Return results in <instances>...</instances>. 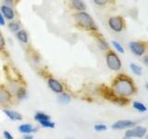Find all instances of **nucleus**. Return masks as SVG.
I'll use <instances>...</instances> for the list:
<instances>
[{"mask_svg": "<svg viewBox=\"0 0 148 139\" xmlns=\"http://www.w3.org/2000/svg\"><path fill=\"white\" fill-rule=\"evenodd\" d=\"M113 90L115 94H117L119 96H129L133 94L135 88H134V85L130 78L119 76L114 82Z\"/></svg>", "mask_w": 148, "mask_h": 139, "instance_id": "1", "label": "nucleus"}, {"mask_svg": "<svg viewBox=\"0 0 148 139\" xmlns=\"http://www.w3.org/2000/svg\"><path fill=\"white\" fill-rule=\"evenodd\" d=\"M74 19H75L76 22L79 25L85 28V29L95 30V31L97 30V27L95 25L94 20H92L89 14L84 11H80V12L76 13L75 16H74Z\"/></svg>", "mask_w": 148, "mask_h": 139, "instance_id": "2", "label": "nucleus"}, {"mask_svg": "<svg viewBox=\"0 0 148 139\" xmlns=\"http://www.w3.org/2000/svg\"><path fill=\"white\" fill-rule=\"evenodd\" d=\"M106 61L108 67L110 70H112V71L118 72L121 69V61H120V59L118 57V55L114 52H112V51H109V52L106 54Z\"/></svg>", "mask_w": 148, "mask_h": 139, "instance_id": "3", "label": "nucleus"}, {"mask_svg": "<svg viewBox=\"0 0 148 139\" xmlns=\"http://www.w3.org/2000/svg\"><path fill=\"white\" fill-rule=\"evenodd\" d=\"M146 133V129L143 126H137L132 129H129L125 133V136L131 138H142Z\"/></svg>", "mask_w": 148, "mask_h": 139, "instance_id": "4", "label": "nucleus"}, {"mask_svg": "<svg viewBox=\"0 0 148 139\" xmlns=\"http://www.w3.org/2000/svg\"><path fill=\"white\" fill-rule=\"evenodd\" d=\"M47 85L50 90H52L56 94H61L64 92V86L58 80L52 77L47 79Z\"/></svg>", "mask_w": 148, "mask_h": 139, "instance_id": "5", "label": "nucleus"}, {"mask_svg": "<svg viewBox=\"0 0 148 139\" xmlns=\"http://www.w3.org/2000/svg\"><path fill=\"white\" fill-rule=\"evenodd\" d=\"M108 24L109 27L112 29L114 32H121L123 29L124 23H123V20L122 18H120L119 16H115V17H111L108 21Z\"/></svg>", "mask_w": 148, "mask_h": 139, "instance_id": "6", "label": "nucleus"}, {"mask_svg": "<svg viewBox=\"0 0 148 139\" xmlns=\"http://www.w3.org/2000/svg\"><path fill=\"white\" fill-rule=\"evenodd\" d=\"M12 94L8 90V88L0 87V104L8 105L12 101Z\"/></svg>", "mask_w": 148, "mask_h": 139, "instance_id": "7", "label": "nucleus"}, {"mask_svg": "<svg viewBox=\"0 0 148 139\" xmlns=\"http://www.w3.org/2000/svg\"><path fill=\"white\" fill-rule=\"evenodd\" d=\"M135 122L130 120H120L112 124V129L114 130H123V129H129L134 126Z\"/></svg>", "mask_w": 148, "mask_h": 139, "instance_id": "8", "label": "nucleus"}, {"mask_svg": "<svg viewBox=\"0 0 148 139\" xmlns=\"http://www.w3.org/2000/svg\"><path fill=\"white\" fill-rule=\"evenodd\" d=\"M129 46L132 52L136 56H143L145 52V46L143 45V44L139 43V42H131L129 44Z\"/></svg>", "mask_w": 148, "mask_h": 139, "instance_id": "9", "label": "nucleus"}, {"mask_svg": "<svg viewBox=\"0 0 148 139\" xmlns=\"http://www.w3.org/2000/svg\"><path fill=\"white\" fill-rule=\"evenodd\" d=\"M3 112L9 120H13V122H20V120H22V115L20 112H18V111L5 109H3Z\"/></svg>", "mask_w": 148, "mask_h": 139, "instance_id": "10", "label": "nucleus"}, {"mask_svg": "<svg viewBox=\"0 0 148 139\" xmlns=\"http://www.w3.org/2000/svg\"><path fill=\"white\" fill-rule=\"evenodd\" d=\"M18 132H21L23 134H28V133H34L38 131V128L34 127L31 123H22L18 127Z\"/></svg>", "mask_w": 148, "mask_h": 139, "instance_id": "11", "label": "nucleus"}, {"mask_svg": "<svg viewBox=\"0 0 148 139\" xmlns=\"http://www.w3.org/2000/svg\"><path fill=\"white\" fill-rule=\"evenodd\" d=\"M1 13L3 14V16H5V18L8 19V20H10L12 21L14 19V16H15V14H14V11L11 8H9L8 6H2L1 7Z\"/></svg>", "mask_w": 148, "mask_h": 139, "instance_id": "12", "label": "nucleus"}, {"mask_svg": "<svg viewBox=\"0 0 148 139\" xmlns=\"http://www.w3.org/2000/svg\"><path fill=\"white\" fill-rule=\"evenodd\" d=\"M14 95H15L16 98L18 100H20V101L26 99L27 96H28L27 90H26V88L24 86H20V87H18V89H17V91H16V93Z\"/></svg>", "mask_w": 148, "mask_h": 139, "instance_id": "13", "label": "nucleus"}, {"mask_svg": "<svg viewBox=\"0 0 148 139\" xmlns=\"http://www.w3.org/2000/svg\"><path fill=\"white\" fill-rule=\"evenodd\" d=\"M58 102L60 104H63V105H66V104H69V102L71 100V96L69 94V93H66V92H63L61 94H59L58 97Z\"/></svg>", "mask_w": 148, "mask_h": 139, "instance_id": "14", "label": "nucleus"}, {"mask_svg": "<svg viewBox=\"0 0 148 139\" xmlns=\"http://www.w3.org/2000/svg\"><path fill=\"white\" fill-rule=\"evenodd\" d=\"M16 37L17 39L21 42L22 44H27L28 41H29V38H28V34L27 32L24 30H20L18 32H16Z\"/></svg>", "mask_w": 148, "mask_h": 139, "instance_id": "15", "label": "nucleus"}, {"mask_svg": "<svg viewBox=\"0 0 148 139\" xmlns=\"http://www.w3.org/2000/svg\"><path fill=\"white\" fill-rule=\"evenodd\" d=\"M71 3H72V7L75 9H77L78 11L85 10L86 6L82 0H71Z\"/></svg>", "mask_w": 148, "mask_h": 139, "instance_id": "16", "label": "nucleus"}, {"mask_svg": "<svg viewBox=\"0 0 148 139\" xmlns=\"http://www.w3.org/2000/svg\"><path fill=\"white\" fill-rule=\"evenodd\" d=\"M34 120H36L37 122H42V120H51V117H50L48 114L39 111V112H36L35 113V115H34Z\"/></svg>", "mask_w": 148, "mask_h": 139, "instance_id": "17", "label": "nucleus"}, {"mask_svg": "<svg viewBox=\"0 0 148 139\" xmlns=\"http://www.w3.org/2000/svg\"><path fill=\"white\" fill-rule=\"evenodd\" d=\"M39 124L42 127L44 128H49V129H53L56 127V123L51 120H42L39 122Z\"/></svg>", "mask_w": 148, "mask_h": 139, "instance_id": "18", "label": "nucleus"}, {"mask_svg": "<svg viewBox=\"0 0 148 139\" xmlns=\"http://www.w3.org/2000/svg\"><path fill=\"white\" fill-rule=\"evenodd\" d=\"M133 108L135 109L137 111H139V112H145V111L147 110L146 107L143 103H141V102H139V101H134L133 102Z\"/></svg>", "mask_w": 148, "mask_h": 139, "instance_id": "19", "label": "nucleus"}, {"mask_svg": "<svg viewBox=\"0 0 148 139\" xmlns=\"http://www.w3.org/2000/svg\"><path fill=\"white\" fill-rule=\"evenodd\" d=\"M130 68H131L132 72L135 74V75H141L142 74V68L138 66L135 63H131L130 64Z\"/></svg>", "mask_w": 148, "mask_h": 139, "instance_id": "20", "label": "nucleus"}, {"mask_svg": "<svg viewBox=\"0 0 148 139\" xmlns=\"http://www.w3.org/2000/svg\"><path fill=\"white\" fill-rule=\"evenodd\" d=\"M97 44H98L99 48L102 50H106L108 49V44L103 39V38H98L97 39Z\"/></svg>", "mask_w": 148, "mask_h": 139, "instance_id": "21", "label": "nucleus"}, {"mask_svg": "<svg viewBox=\"0 0 148 139\" xmlns=\"http://www.w3.org/2000/svg\"><path fill=\"white\" fill-rule=\"evenodd\" d=\"M8 28H9V30H10L12 32H17L20 31L21 26H20V24H18V22L12 21V22H10L8 24Z\"/></svg>", "mask_w": 148, "mask_h": 139, "instance_id": "22", "label": "nucleus"}, {"mask_svg": "<svg viewBox=\"0 0 148 139\" xmlns=\"http://www.w3.org/2000/svg\"><path fill=\"white\" fill-rule=\"evenodd\" d=\"M94 129L95 130L96 132H104L106 131L108 127H106V124H103V123H97L94 126Z\"/></svg>", "mask_w": 148, "mask_h": 139, "instance_id": "23", "label": "nucleus"}, {"mask_svg": "<svg viewBox=\"0 0 148 139\" xmlns=\"http://www.w3.org/2000/svg\"><path fill=\"white\" fill-rule=\"evenodd\" d=\"M112 45H113L114 47L116 48V50L119 51V53H121V54L124 53V48L122 47V45H120L119 42H117V41H112Z\"/></svg>", "mask_w": 148, "mask_h": 139, "instance_id": "24", "label": "nucleus"}, {"mask_svg": "<svg viewBox=\"0 0 148 139\" xmlns=\"http://www.w3.org/2000/svg\"><path fill=\"white\" fill-rule=\"evenodd\" d=\"M3 136L5 139H14V136H12V133L10 132L7 131V130H5L3 132Z\"/></svg>", "mask_w": 148, "mask_h": 139, "instance_id": "25", "label": "nucleus"}, {"mask_svg": "<svg viewBox=\"0 0 148 139\" xmlns=\"http://www.w3.org/2000/svg\"><path fill=\"white\" fill-rule=\"evenodd\" d=\"M5 45H6V42H5L4 37L0 32V51H2L5 48Z\"/></svg>", "mask_w": 148, "mask_h": 139, "instance_id": "26", "label": "nucleus"}, {"mask_svg": "<svg viewBox=\"0 0 148 139\" xmlns=\"http://www.w3.org/2000/svg\"><path fill=\"white\" fill-rule=\"evenodd\" d=\"M94 2L98 6H105L108 2V0H94Z\"/></svg>", "mask_w": 148, "mask_h": 139, "instance_id": "27", "label": "nucleus"}, {"mask_svg": "<svg viewBox=\"0 0 148 139\" xmlns=\"http://www.w3.org/2000/svg\"><path fill=\"white\" fill-rule=\"evenodd\" d=\"M22 139H34V134H32V133L23 134Z\"/></svg>", "mask_w": 148, "mask_h": 139, "instance_id": "28", "label": "nucleus"}, {"mask_svg": "<svg viewBox=\"0 0 148 139\" xmlns=\"http://www.w3.org/2000/svg\"><path fill=\"white\" fill-rule=\"evenodd\" d=\"M0 25L4 26L5 25V18L3 16V14L0 12Z\"/></svg>", "mask_w": 148, "mask_h": 139, "instance_id": "29", "label": "nucleus"}, {"mask_svg": "<svg viewBox=\"0 0 148 139\" xmlns=\"http://www.w3.org/2000/svg\"><path fill=\"white\" fill-rule=\"evenodd\" d=\"M143 62H145V64L146 65V66H148V55L145 56V58H143Z\"/></svg>", "mask_w": 148, "mask_h": 139, "instance_id": "30", "label": "nucleus"}, {"mask_svg": "<svg viewBox=\"0 0 148 139\" xmlns=\"http://www.w3.org/2000/svg\"><path fill=\"white\" fill-rule=\"evenodd\" d=\"M5 1H6L7 3H11V2L14 1V0H5Z\"/></svg>", "mask_w": 148, "mask_h": 139, "instance_id": "31", "label": "nucleus"}, {"mask_svg": "<svg viewBox=\"0 0 148 139\" xmlns=\"http://www.w3.org/2000/svg\"><path fill=\"white\" fill-rule=\"evenodd\" d=\"M122 139H133V138H131V137H126V136H124Z\"/></svg>", "mask_w": 148, "mask_h": 139, "instance_id": "32", "label": "nucleus"}, {"mask_svg": "<svg viewBox=\"0 0 148 139\" xmlns=\"http://www.w3.org/2000/svg\"><path fill=\"white\" fill-rule=\"evenodd\" d=\"M146 88H147V89H148V83H147V85H146Z\"/></svg>", "mask_w": 148, "mask_h": 139, "instance_id": "33", "label": "nucleus"}, {"mask_svg": "<svg viewBox=\"0 0 148 139\" xmlns=\"http://www.w3.org/2000/svg\"><path fill=\"white\" fill-rule=\"evenodd\" d=\"M146 139H148V136H146Z\"/></svg>", "mask_w": 148, "mask_h": 139, "instance_id": "34", "label": "nucleus"}, {"mask_svg": "<svg viewBox=\"0 0 148 139\" xmlns=\"http://www.w3.org/2000/svg\"><path fill=\"white\" fill-rule=\"evenodd\" d=\"M67 139H71V138H67Z\"/></svg>", "mask_w": 148, "mask_h": 139, "instance_id": "35", "label": "nucleus"}]
</instances>
